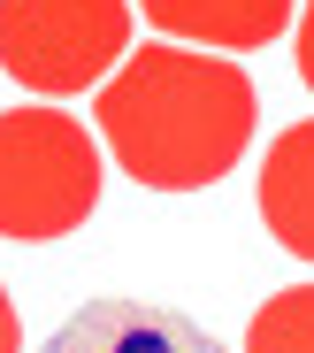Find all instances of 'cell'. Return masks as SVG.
Here are the masks:
<instances>
[{"instance_id": "6da1fadb", "label": "cell", "mask_w": 314, "mask_h": 353, "mask_svg": "<svg viewBox=\"0 0 314 353\" xmlns=\"http://www.w3.org/2000/svg\"><path fill=\"white\" fill-rule=\"evenodd\" d=\"M253 115H261V92L230 54L169 46V39L131 46L92 100L100 146L146 192L222 185L245 161V146H253Z\"/></svg>"}, {"instance_id": "7a4b0ae2", "label": "cell", "mask_w": 314, "mask_h": 353, "mask_svg": "<svg viewBox=\"0 0 314 353\" xmlns=\"http://www.w3.org/2000/svg\"><path fill=\"white\" fill-rule=\"evenodd\" d=\"M100 139L70 108H8L0 115V239H70L100 208Z\"/></svg>"}, {"instance_id": "3957f363", "label": "cell", "mask_w": 314, "mask_h": 353, "mask_svg": "<svg viewBox=\"0 0 314 353\" xmlns=\"http://www.w3.org/2000/svg\"><path fill=\"white\" fill-rule=\"evenodd\" d=\"M131 54V0H0V70L39 100L115 77Z\"/></svg>"}, {"instance_id": "277c9868", "label": "cell", "mask_w": 314, "mask_h": 353, "mask_svg": "<svg viewBox=\"0 0 314 353\" xmlns=\"http://www.w3.org/2000/svg\"><path fill=\"white\" fill-rule=\"evenodd\" d=\"M31 353H222L192 315L154 307V300H85L46 345Z\"/></svg>"}, {"instance_id": "5b68a950", "label": "cell", "mask_w": 314, "mask_h": 353, "mask_svg": "<svg viewBox=\"0 0 314 353\" xmlns=\"http://www.w3.org/2000/svg\"><path fill=\"white\" fill-rule=\"evenodd\" d=\"M138 16H146L169 46L192 39L200 54H207V46H222V54H253V46L284 39L291 0H138Z\"/></svg>"}, {"instance_id": "8992f818", "label": "cell", "mask_w": 314, "mask_h": 353, "mask_svg": "<svg viewBox=\"0 0 314 353\" xmlns=\"http://www.w3.org/2000/svg\"><path fill=\"white\" fill-rule=\"evenodd\" d=\"M261 223L291 261H314V115L291 131H276L269 161H261Z\"/></svg>"}, {"instance_id": "52a82bcc", "label": "cell", "mask_w": 314, "mask_h": 353, "mask_svg": "<svg viewBox=\"0 0 314 353\" xmlns=\"http://www.w3.org/2000/svg\"><path fill=\"white\" fill-rule=\"evenodd\" d=\"M245 353H314V284H284L253 307Z\"/></svg>"}, {"instance_id": "ba28073f", "label": "cell", "mask_w": 314, "mask_h": 353, "mask_svg": "<svg viewBox=\"0 0 314 353\" xmlns=\"http://www.w3.org/2000/svg\"><path fill=\"white\" fill-rule=\"evenodd\" d=\"M299 77L314 92V0H306V16H299Z\"/></svg>"}, {"instance_id": "9c48e42d", "label": "cell", "mask_w": 314, "mask_h": 353, "mask_svg": "<svg viewBox=\"0 0 314 353\" xmlns=\"http://www.w3.org/2000/svg\"><path fill=\"white\" fill-rule=\"evenodd\" d=\"M23 345V323H16V300H8V284H0V353H16Z\"/></svg>"}]
</instances>
